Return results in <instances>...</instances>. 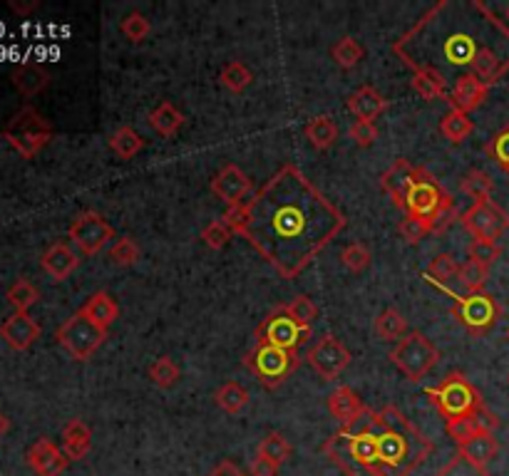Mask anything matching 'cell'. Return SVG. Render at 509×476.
Here are the masks:
<instances>
[{"instance_id": "cell-1", "label": "cell", "mask_w": 509, "mask_h": 476, "mask_svg": "<svg viewBox=\"0 0 509 476\" xmlns=\"http://www.w3.org/2000/svg\"><path fill=\"white\" fill-rule=\"evenodd\" d=\"M244 206L239 236L286 280L299 278L348 224L296 164H283Z\"/></svg>"}, {"instance_id": "cell-2", "label": "cell", "mask_w": 509, "mask_h": 476, "mask_svg": "<svg viewBox=\"0 0 509 476\" xmlns=\"http://www.w3.org/2000/svg\"><path fill=\"white\" fill-rule=\"evenodd\" d=\"M492 40H509V28L489 5L482 0H440L390 50L412 72L432 69L449 79V72L469 75L482 50L497 48Z\"/></svg>"}, {"instance_id": "cell-3", "label": "cell", "mask_w": 509, "mask_h": 476, "mask_svg": "<svg viewBox=\"0 0 509 476\" xmlns=\"http://www.w3.org/2000/svg\"><path fill=\"white\" fill-rule=\"evenodd\" d=\"M368 425L375 439L380 476H410L428 462L435 444L395 405L368 409Z\"/></svg>"}, {"instance_id": "cell-4", "label": "cell", "mask_w": 509, "mask_h": 476, "mask_svg": "<svg viewBox=\"0 0 509 476\" xmlns=\"http://www.w3.org/2000/svg\"><path fill=\"white\" fill-rule=\"evenodd\" d=\"M320 452L346 476H380L378 452L370 432L368 415L356 425H346L338 432H333Z\"/></svg>"}, {"instance_id": "cell-5", "label": "cell", "mask_w": 509, "mask_h": 476, "mask_svg": "<svg viewBox=\"0 0 509 476\" xmlns=\"http://www.w3.org/2000/svg\"><path fill=\"white\" fill-rule=\"evenodd\" d=\"M403 211H405V216L425 218L430 224V228H432V233L445 231V228L458 218L455 198L449 197L438 178L422 167H420L418 178L412 181V187H410L408 194H405Z\"/></svg>"}, {"instance_id": "cell-6", "label": "cell", "mask_w": 509, "mask_h": 476, "mask_svg": "<svg viewBox=\"0 0 509 476\" xmlns=\"http://www.w3.org/2000/svg\"><path fill=\"white\" fill-rule=\"evenodd\" d=\"M425 395L430 397V402L435 405L440 415L445 416V422L475 415L485 407L479 389L462 372H449L448 377H442V382L428 387Z\"/></svg>"}, {"instance_id": "cell-7", "label": "cell", "mask_w": 509, "mask_h": 476, "mask_svg": "<svg viewBox=\"0 0 509 476\" xmlns=\"http://www.w3.org/2000/svg\"><path fill=\"white\" fill-rule=\"evenodd\" d=\"M52 134H55L52 124L32 105H25V107L18 109L8 119V124L3 127V137L8 139V144L23 159L38 157L42 149L52 142Z\"/></svg>"}, {"instance_id": "cell-8", "label": "cell", "mask_w": 509, "mask_h": 476, "mask_svg": "<svg viewBox=\"0 0 509 476\" xmlns=\"http://www.w3.org/2000/svg\"><path fill=\"white\" fill-rule=\"evenodd\" d=\"M301 365L299 352L273 345H256L246 357V367L266 389H276L289 380Z\"/></svg>"}, {"instance_id": "cell-9", "label": "cell", "mask_w": 509, "mask_h": 476, "mask_svg": "<svg viewBox=\"0 0 509 476\" xmlns=\"http://www.w3.org/2000/svg\"><path fill=\"white\" fill-rule=\"evenodd\" d=\"M440 350L420 330H412L390 350V362L398 367L410 382H418L438 365Z\"/></svg>"}, {"instance_id": "cell-10", "label": "cell", "mask_w": 509, "mask_h": 476, "mask_svg": "<svg viewBox=\"0 0 509 476\" xmlns=\"http://www.w3.org/2000/svg\"><path fill=\"white\" fill-rule=\"evenodd\" d=\"M435 288H440L442 293H448L452 300H455V306H452V316L458 317L462 325L467 327L469 333H475V335H482V333H487L492 327L497 325L499 316H502V307L495 298L489 296V293H467V296H458V293H452L448 286H438V283H432Z\"/></svg>"}, {"instance_id": "cell-11", "label": "cell", "mask_w": 509, "mask_h": 476, "mask_svg": "<svg viewBox=\"0 0 509 476\" xmlns=\"http://www.w3.org/2000/svg\"><path fill=\"white\" fill-rule=\"evenodd\" d=\"M107 333H110V330H102L100 325L92 323L90 317H85L80 310H78L75 316L68 317V320L58 327L55 337H58L60 347L72 360L85 362V360H90V357L105 345Z\"/></svg>"}, {"instance_id": "cell-12", "label": "cell", "mask_w": 509, "mask_h": 476, "mask_svg": "<svg viewBox=\"0 0 509 476\" xmlns=\"http://www.w3.org/2000/svg\"><path fill=\"white\" fill-rule=\"evenodd\" d=\"M313 335V330L309 327L296 325L289 316L283 306L276 307L259 327H256V345H273V347H283V350H293L299 352V347L303 343H309V337Z\"/></svg>"}, {"instance_id": "cell-13", "label": "cell", "mask_w": 509, "mask_h": 476, "mask_svg": "<svg viewBox=\"0 0 509 476\" xmlns=\"http://www.w3.org/2000/svg\"><path fill=\"white\" fill-rule=\"evenodd\" d=\"M459 224L472 241H497L509 228V214L489 198L472 204L465 214H459Z\"/></svg>"}, {"instance_id": "cell-14", "label": "cell", "mask_w": 509, "mask_h": 476, "mask_svg": "<svg viewBox=\"0 0 509 476\" xmlns=\"http://www.w3.org/2000/svg\"><path fill=\"white\" fill-rule=\"evenodd\" d=\"M68 238L78 246L82 256H97L115 238V228L97 211H82L70 224Z\"/></svg>"}, {"instance_id": "cell-15", "label": "cell", "mask_w": 509, "mask_h": 476, "mask_svg": "<svg viewBox=\"0 0 509 476\" xmlns=\"http://www.w3.org/2000/svg\"><path fill=\"white\" fill-rule=\"evenodd\" d=\"M306 362H309L310 370H313L320 380L333 382V380L343 375L346 367L350 365V350L340 343L338 337L323 335L319 343L306 352Z\"/></svg>"}, {"instance_id": "cell-16", "label": "cell", "mask_w": 509, "mask_h": 476, "mask_svg": "<svg viewBox=\"0 0 509 476\" xmlns=\"http://www.w3.org/2000/svg\"><path fill=\"white\" fill-rule=\"evenodd\" d=\"M209 188L211 194L217 198H221L227 206H236V204L246 201V198L254 194V191H251L254 184H251L249 174H246L241 167H236V164L221 167L219 174L211 178Z\"/></svg>"}, {"instance_id": "cell-17", "label": "cell", "mask_w": 509, "mask_h": 476, "mask_svg": "<svg viewBox=\"0 0 509 476\" xmlns=\"http://www.w3.org/2000/svg\"><path fill=\"white\" fill-rule=\"evenodd\" d=\"M25 459H28V466H31L35 476H62L65 474V469H68V464H70V459L65 456L62 446L51 442L48 436H41V439L28 449Z\"/></svg>"}, {"instance_id": "cell-18", "label": "cell", "mask_w": 509, "mask_h": 476, "mask_svg": "<svg viewBox=\"0 0 509 476\" xmlns=\"http://www.w3.org/2000/svg\"><path fill=\"white\" fill-rule=\"evenodd\" d=\"M418 174L420 167L410 164L408 159H395V161L380 174V187H383V191L388 194L390 201H393L395 206L403 208L405 194H408V188L412 187V181L418 178Z\"/></svg>"}, {"instance_id": "cell-19", "label": "cell", "mask_w": 509, "mask_h": 476, "mask_svg": "<svg viewBox=\"0 0 509 476\" xmlns=\"http://www.w3.org/2000/svg\"><path fill=\"white\" fill-rule=\"evenodd\" d=\"M489 95V85H485L482 79H477L475 75H462L455 79V85L449 89L448 105L449 109H458V112H475L485 105V99Z\"/></svg>"}, {"instance_id": "cell-20", "label": "cell", "mask_w": 509, "mask_h": 476, "mask_svg": "<svg viewBox=\"0 0 509 476\" xmlns=\"http://www.w3.org/2000/svg\"><path fill=\"white\" fill-rule=\"evenodd\" d=\"M41 325L35 323V317L31 313H13L11 317H5V323L0 325V337L13 347V350H28L32 343L41 337Z\"/></svg>"}, {"instance_id": "cell-21", "label": "cell", "mask_w": 509, "mask_h": 476, "mask_svg": "<svg viewBox=\"0 0 509 476\" xmlns=\"http://www.w3.org/2000/svg\"><path fill=\"white\" fill-rule=\"evenodd\" d=\"M41 266L42 270L55 280V283H60V280L70 278L72 273L78 270V266H80V256H78V251H75L70 243L58 241V243H52V246L42 253Z\"/></svg>"}, {"instance_id": "cell-22", "label": "cell", "mask_w": 509, "mask_h": 476, "mask_svg": "<svg viewBox=\"0 0 509 476\" xmlns=\"http://www.w3.org/2000/svg\"><path fill=\"white\" fill-rule=\"evenodd\" d=\"M329 412L333 419H338L340 425H356L358 419L368 415V407L363 405L356 389L350 387H336L329 395Z\"/></svg>"}, {"instance_id": "cell-23", "label": "cell", "mask_w": 509, "mask_h": 476, "mask_svg": "<svg viewBox=\"0 0 509 476\" xmlns=\"http://www.w3.org/2000/svg\"><path fill=\"white\" fill-rule=\"evenodd\" d=\"M388 99L380 95L378 89L370 87V85H363L358 87L348 99H346V107L353 114L356 122H373L378 119L385 109H388Z\"/></svg>"}, {"instance_id": "cell-24", "label": "cell", "mask_w": 509, "mask_h": 476, "mask_svg": "<svg viewBox=\"0 0 509 476\" xmlns=\"http://www.w3.org/2000/svg\"><path fill=\"white\" fill-rule=\"evenodd\" d=\"M92 449V429L82 419H70L62 426V452L70 462H80L90 454Z\"/></svg>"}, {"instance_id": "cell-25", "label": "cell", "mask_w": 509, "mask_h": 476, "mask_svg": "<svg viewBox=\"0 0 509 476\" xmlns=\"http://www.w3.org/2000/svg\"><path fill=\"white\" fill-rule=\"evenodd\" d=\"M11 79H13V87L18 89L25 99L41 95L42 89L51 85L48 69L41 68V65H35V62H23V65H18V68L13 69Z\"/></svg>"}, {"instance_id": "cell-26", "label": "cell", "mask_w": 509, "mask_h": 476, "mask_svg": "<svg viewBox=\"0 0 509 476\" xmlns=\"http://www.w3.org/2000/svg\"><path fill=\"white\" fill-rule=\"evenodd\" d=\"M80 313L85 317H90L92 323L100 325L102 330H110L112 323L120 316V306H117V300H115L107 290H97V293H92V296L85 300Z\"/></svg>"}, {"instance_id": "cell-27", "label": "cell", "mask_w": 509, "mask_h": 476, "mask_svg": "<svg viewBox=\"0 0 509 476\" xmlns=\"http://www.w3.org/2000/svg\"><path fill=\"white\" fill-rule=\"evenodd\" d=\"M303 134L309 139L310 147L326 151V149H330L338 142V124L329 114H319V117L309 119V124L303 127Z\"/></svg>"}, {"instance_id": "cell-28", "label": "cell", "mask_w": 509, "mask_h": 476, "mask_svg": "<svg viewBox=\"0 0 509 476\" xmlns=\"http://www.w3.org/2000/svg\"><path fill=\"white\" fill-rule=\"evenodd\" d=\"M214 402L219 407L221 412H227V415H241L251 402V395L246 387L236 382V380H229V382H224V385L214 392Z\"/></svg>"}, {"instance_id": "cell-29", "label": "cell", "mask_w": 509, "mask_h": 476, "mask_svg": "<svg viewBox=\"0 0 509 476\" xmlns=\"http://www.w3.org/2000/svg\"><path fill=\"white\" fill-rule=\"evenodd\" d=\"M150 127L157 132L160 137H174L181 127H184V114L171 102H160L157 107L150 112Z\"/></svg>"}, {"instance_id": "cell-30", "label": "cell", "mask_w": 509, "mask_h": 476, "mask_svg": "<svg viewBox=\"0 0 509 476\" xmlns=\"http://www.w3.org/2000/svg\"><path fill=\"white\" fill-rule=\"evenodd\" d=\"M410 85H412V89H415L425 102H438V99L449 97L448 79L440 78L438 72H432V69H418V72H412Z\"/></svg>"}, {"instance_id": "cell-31", "label": "cell", "mask_w": 509, "mask_h": 476, "mask_svg": "<svg viewBox=\"0 0 509 476\" xmlns=\"http://www.w3.org/2000/svg\"><path fill=\"white\" fill-rule=\"evenodd\" d=\"M144 149V137L134 127H120L112 132L110 151L122 161H130Z\"/></svg>"}, {"instance_id": "cell-32", "label": "cell", "mask_w": 509, "mask_h": 476, "mask_svg": "<svg viewBox=\"0 0 509 476\" xmlns=\"http://www.w3.org/2000/svg\"><path fill=\"white\" fill-rule=\"evenodd\" d=\"M373 330H375V335L380 340H385V343H393V340H403V337L408 335V320L405 316L395 310V307H385L378 317H375V323H373Z\"/></svg>"}, {"instance_id": "cell-33", "label": "cell", "mask_w": 509, "mask_h": 476, "mask_svg": "<svg viewBox=\"0 0 509 476\" xmlns=\"http://www.w3.org/2000/svg\"><path fill=\"white\" fill-rule=\"evenodd\" d=\"M458 452L462 456H467L469 462H475V464L487 466L499 454V442L495 439V435H477L462 446H458Z\"/></svg>"}, {"instance_id": "cell-34", "label": "cell", "mask_w": 509, "mask_h": 476, "mask_svg": "<svg viewBox=\"0 0 509 476\" xmlns=\"http://www.w3.org/2000/svg\"><path fill=\"white\" fill-rule=\"evenodd\" d=\"M219 82L221 87L229 89L231 95H244V92L251 87V82H254V72H251L246 62L231 60V62H227V65L221 68Z\"/></svg>"}, {"instance_id": "cell-35", "label": "cell", "mask_w": 509, "mask_h": 476, "mask_svg": "<svg viewBox=\"0 0 509 476\" xmlns=\"http://www.w3.org/2000/svg\"><path fill=\"white\" fill-rule=\"evenodd\" d=\"M472 129H475V122L469 119V114L458 109H448L445 117L440 119V134L452 144H462L472 134Z\"/></svg>"}, {"instance_id": "cell-36", "label": "cell", "mask_w": 509, "mask_h": 476, "mask_svg": "<svg viewBox=\"0 0 509 476\" xmlns=\"http://www.w3.org/2000/svg\"><path fill=\"white\" fill-rule=\"evenodd\" d=\"M459 188H462L465 197H469L475 204H479V201H489V198H492L495 181H492V177H489L487 171H482V169H469L467 174L459 178Z\"/></svg>"}, {"instance_id": "cell-37", "label": "cell", "mask_w": 509, "mask_h": 476, "mask_svg": "<svg viewBox=\"0 0 509 476\" xmlns=\"http://www.w3.org/2000/svg\"><path fill=\"white\" fill-rule=\"evenodd\" d=\"M256 454L264 456V459H269L271 464H276L281 469V466L289 462L291 454H293V446H291L289 439L281 435V432H271V435H266L259 442Z\"/></svg>"}, {"instance_id": "cell-38", "label": "cell", "mask_w": 509, "mask_h": 476, "mask_svg": "<svg viewBox=\"0 0 509 476\" xmlns=\"http://www.w3.org/2000/svg\"><path fill=\"white\" fill-rule=\"evenodd\" d=\"M330 58H333V62H336L338 68L353 69L358 68L360 62H363V58H366V48H363L356 38L346 35V38H340L338 42L330 48Z\"/></svg>"}, {"instance_id": "cell-39", "label": "cell", "mask_w": 509, "mask_h": 476, "mask_svg": "<svg viewBox=\"0 0 509 476\" xmlns=\"http://www.w3.org/2000/svg\"><path fill=\"white\" fill-rule=\"evenodd\" d=\"M38 300H41V290L32 286L28 278H18V280L8 288V303L15 307V313H28Z\"/></svg>"}, {"instance_id": "cell-40", "label": "cell", "mask_w": 509, "mask_h": 476, "mask_svg": "<svg viewBox=\"0 0 509 476\" xmlns=\"http://www.w3.org/2000/svg\"><path fill=\"white\" fill-rule=\"evenodd\" d=\"M180 377H181L180 365H177L170 355L157 357V360L150 365L152 385H157L160 389H171V387L180 382Z\"/></svg>"}, {"instance_id": "cell-41", "label": "cell", "mask_w": 509, "mask_h": 476, "mask_svg": "<svg viewBox=\"0 0 509 476\" xmlns=\"http://www.w3.org/2000/svg\"><path fill=\"white\" fill-rule=\"evenodd\" d=\"M459 273V263L449 253H440L430 261L428 266V283H438V286H448L449 280H455Z\"/></svg>"}, {"instance_id": "cell-42", "label": "cell", "mask_w": 509, "mask_h": 476, "mask_svg": "<svg viewBox=\"0 0 509 476\" xmlns=\"http://www.w3.org/2000/svg\"><path fill=\"white\" fill-rule=\"evenodd\" d=\"M283 310H286V316H289L296 325L309 327V330L313 327V323H316V317H319V306H316L309 296H296L291 303L283 306Z\"/></svg>"}, {"instance_id": "cell-43", "label": "cell", "mask_w": 509, "mask_h": 476, "mask_svg": "<svg viewBox=\"0 0 509 476\" xmlns=\"http://www.w3.org/2000/svg\"><path fill=\"white\" fill-rule=\"evenodd\" d=\"M120 32L125 35V38L130 40V42L140 45V42H144L147 35L152 32V23L144 13H140V10H132V13H127V15L122 18Z\"/></svg>"}, {"instance_id": "cell-44", "label": "cell", "mask_w": 509, "mask_h": 476, "mask_svg": "<svg viewBox=\"0 0 509 476\" xmlns=\"http://www.w3.org/2000/svg\"><path fill=\"white\" fill-rule=\"evenodd\" d=\"M458 280L467 288V293H482V288L487 286L489 280V268L477 263V261H465L459 266Z\"/></svg>"}, {"instance_id": "cell-45", "label": "cell", "mask_w": 509, "mask_h": 476, "mask_svg": "<svg viewBox=\"0 0 509 476\" xmlns=\"http://www.w3.org/2000/svg\"><path fill=\"white\" fill-rule=\"evenodd\" d=\"M485 151H487L489 159H495V164L509 177V124L489 137V142L485 144Z\"/></svg>"}, {"instance_id": "cell-46", "label": "cell", "mask_w": 509, "mask_h": 476, "mask_svg": "<svg viewBox=\"0 0 509 476\" xmlns=\"http://www.w3.org/2000/svg\"><path fill=\"white\" fill-rule=\"evenodd\" d=\"M140 256H142L140 246H137V241H134L132 236L117 238V241H115V243L110 246V258L115 266L130 268L140 261Z\"/></svg>"}, {"instance_id": "cell-47", "label": "cell", "mask_w": 509, "mask_h": 476, "mask_svg": "<svg viewBox=\"0 0 509 476\" xmlns=\"http://www.w3.org/2000/svg\"><path fill=\"white\" fill-rule=\"evenodd\" d=\"M435 476H492L487 471V466H479L475 462H469L467 456L458 454L449 459L448 464L440 466V471Z\"/></svg>"}, {"instance_id": "cell-48", "label": "cell", "mask_w": 509, "mask_h": 476, "mask_svg": "<svg viewBox=\"0 0 509 476\" xmlns=\"http://www.w3.org/2000/svg\"><path fill=\"white\" fill-rule=\"evenodd\" d=\"M373 253L368 251V246L363 243H348V246L340 251V263L348 268L350 273H363L368 270Z\"/></svg>"}, {"instance_id": "cell-49", "label": "cell", "mask_w": 509, "mask_h": 476, "mask_svg": "<svg viewBox=\"0 0 509 476\" xmlns=\"http://www.w3.org/2000/svg\"><path fill=\"white\" fill-rule=\"evenodd\" d=\"M445 432H448V436L455 442L458 446H462L465 442H469L472 436L482 435L479 432L477 422H475V415L469 416H459V419H449L448 425H445Z\"/></svg>"}, {"instance_id": "cell-50", "label": "cell", "mask_w": 509, "mask_h": 476, "mask_svg": "<svg viewBox=\"0 0 509 476\" xmlns=\"http://www.w3.org/2000/svg\"><path fill=\"white\" fill-rule=\"evenodd\" d=\"M231 236H234V231H231L221 218L217 221H211L207 226L201 228V241L211 248V251H221L224 246H229Z\"/></svg>"}, {"instance_id": "cell-51", "label": "cell", "mask_w": 509, "mask_h": 476, "mask_svg": "<svg viewBox=\"0 0 509 476\" xmlns=\"http://www.w3.org/2000/svg\"><path fill=\"white\" fill-rule=\"evenodd\" d=\"M469 261H477L482 266H492L497 263L499 256H502V248H499L497 241H472L467 248Z\"/></svg>"}, {"instance_id": "cell-52", "label": "cell", "mask_w": 509, "mask_h": 476, "mask_svg": "<svg viewBox=\"0 0 509 476\" xmlns=\"http://www.w3.org/2000/svg\"><path fill=\"white\" fill-rule=\"evenodd\" d=\"M398 233L405 238V243H420L422 238H428L432 233V228L425 218L405 216L398 224Z\"/></svg>"}, {"instance_id": "cell-53", "label": "cell", "mask_w": 509, "mask_h": 476, "mask_svg": "<svg viewBox=\"0 0 509 476\" xmlns=\"http://www.w3.org/2000/svg\"><path fill=\"white\" fill-rule=\"evenodd\" d=\"M348 137L353 139L356 147L368 149L378 139V127H375V122H353L348 127Z\"/></svg>"}, {"instance_id": "cell-54", "label": "cell", "mask_w": 509, "mask_h": 476, "mask_svg": "<svg viewBox=\"0 0 509 476\" xmlns=\"http://www.w3.org/2000/svg\"><path fill=\"white\" fill-rule=\"evenodd\" d=\"M249 476H279V466L271 464L269 459H264V456L256 454L251 459Z\"/></svg>"}, {"instance_id": "cell-55", "label": "cell", "mask_w": 509, "mask_h": 476, "mask_svg": "<svg viewBox=\"0 0 509 476\" xmlns=\"http://www.w3.org/2000/svg\"><path fill=\"white\" fill-rule=\"evenodd\" d=\"M209 476H249L241 466H236L234 462H221L209 471Z\"/></svg>"}, {"instance_id": "cell-56", "label": "cell", "mask_w": 509, "mask_h": 476, "mask_svg": "<svg viewBox=\"0 0 509 476\" xmlns=\"http://www.w3.org/2000/svg\"><path fill=\"white\" fill-rule=\"evenodd\" d=\"M8 8H11L13 13H18V15H31L32 10L41 8V3H38V0H31V3H23V0H11V3H8Z\"/></svg>"}, {"instance_id": "cell-57", "label": "cell", "mask_w": 509, "mask_h": 476, "mask_svg": "<svg viewBox=\"0 0 509 476\" xmlns=\"http://www.w3.org/2000/svg\"><path fill=\"white\" fill-rule=\"evenodd\" d=\"M8 429H11V422H8V416H5V415H3V412H0V436L5 435Z\"/></svg>"}, {"instance_id": "cell-58", "label": "cell", "mask_w": 509, "mask_h": 476, "mask_svg": "<svg viewBox=\"0 0 509 476\" xmlns=\"http://www.w3.org/2000/svg\"><path fill=\"white\" fill-rule=\"evenodd\" d=\"M504 15H507V20H509V5H507V8H504Z\"/></svg>"}, {"instance_id": "cell-59", "label": "cell", "mask_w": 509, "mask_h": 476, "mask_svg": "<svg viewBox=\"0 0 509 476\" xmlns=\"http://www.w3.org/2000/svg\"><path fill=\"white\" fill-rule=\"evenodd\" d=\"M507 340H509V325H507Z\"/></svg>"}, {"instance_id": "cell-60", "label": "cell", "mask_w": 509, "mask_h": 476, "mask_svg": "<svg viewBox=\"0 0 509 476\" xmlns=\"http://www.w3.org/2000/svg\"><path fill=\"white\" fill-rule=\"evenodd\" d=\"M507 385H509V375H507Z\"/></svg>"}]
</instances>
